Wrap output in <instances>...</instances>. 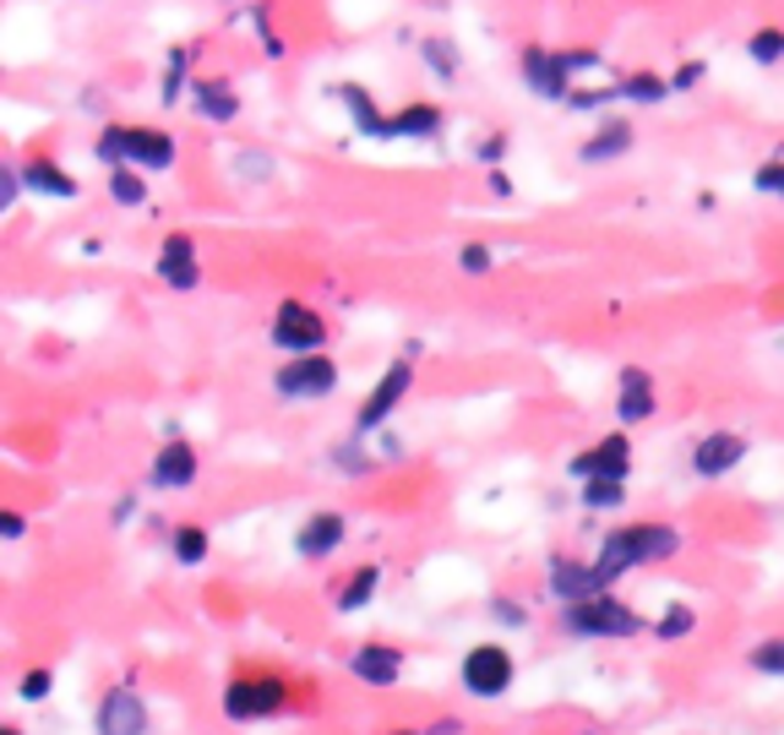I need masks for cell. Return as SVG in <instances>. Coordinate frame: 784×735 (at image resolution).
Wrapping results in <instances>:
<instances>
[{
    "label": "cell",
    "instance_id": "5bb4252c",
    "mask_svg": "<svg viewBox=\"0 0 784 735\" xmlns=\"http://www.w3.org/2000/svg\"><path fill=\"white\" fill-rule=\"evenodd\" d=\"M343 534H349V518H343V512H316V518H306V529L295 534V551H300L306 562H321V556H332V551L343 545Z\"/></svg>",
    "mask_w": 784,
    "mask_h": 735
},
{
    "label": "cell",
    "instance_id": "cb8c5ba5",
    "mask_svg": "<svg viewBox=\"0 0 784 735\" xmlns=\"http://www.w3.org/2000/svg\"><path fill=\"white\" fill-rule=\"evenodd\" d=\"M664 93H675L670 77H654V71H632V77H622V99H632V104H659Z\"/></svg>",
    "mask_w": 784,
    "mask_h": 735
},
{
    "label": "cell",
    "instance_id": "ba28073f",
    "mask_svg": "<svg viewBox=\"0 0 784 735\" xmlns=\"http://www.w3.org/2000/svg\"><path fill=\"white\" fill-rule=\"evenodd\" d=\"M567 474L572 479H627L632 474V441L627 431H611V437H600L594 446H583L572 463H567Z\"/></svg>",
    "mask_w": 784,
    "mask_h": 735
},
{
    "label": "cell",
    "instance_id": "52a82bcc",
    "mask_svg": "<svg viewBox=\"0 0 784 735\" xmlns=\"http://www.w3.org/2000/svg\"><path fill=\"white\" fill-rule=\"evenodd\" d=\"M284 703H289V687L279 676H240L224 692V714L229 720H262V714H279Z\"/></svg>",
    "mask_w": 784,
    "mask_h": 735
},
{
    "label": "cell",
    "instance_id": "9a60e30c",
    "mask_svg": "<svg viewBox=\"0 0 784 735\" xmlns=\"http://www.w3.org/2000/svg\"><path fill=\"white\" fill-rule=\"evenodd\" d=\"M158 279L174 284V290H196V284H202L191 235H169V240H163V251H158Z\"/></svg>",
    "mask_w": 784,
    "mask_h": 735
},
{
    "label": "cell",
    "instance_id": "1f68e13d",
    "mask_svg": "<svg viewBox=\"0 0 784 735\" xmlns=\"http://www.w3.org/2000/svg\"><path fill=\"white\" fill-rule=\"evenodd\" d=\"M22 191H27V185H22V163H5V169H0V213H11Z\"/></svg>",
    "mask_w": 784,
    "mask_h": 735
},
{
    "label": "cell",
    "instance_id": "f35d334b",
    "mask_svg": "<svg viewBox=\"0 0 784 735\" xmlns=\"http://www.w3.org/2000/svg\"><path fill=\"white\" fill-rule=\"evenodd\" d=\"M44 692H49V670H33V676L22 681V698H33V703H38Z\"/></svg>",
    "mask_w": 784,
    "mask_h": 735
},
{
    "label": "cell",
    "instance_id": "484cf974",
    "mask_svg": "<svg viewBox=\"0 0 784 735\" xmlns=\"http://www.w3.org/2000/svg\"><path fill=\"white\" fill-rule=\"evenodd\" d=\"M747 55H752L758 66H780L784 60V27H774V22H769V27H758V33L747 38Z\"/></svg>",
    "mask_w": 784,
    "mask_h": 735
},
{
    "label": "cell",
    "instance_id": "6da1fadb",
    "mask_svg": "<svg viewBox=\"0 0 784 735\" xmlns=\"http://www.w3.org/2000/svg\"><path fill=\"white\" fill-rule=\"evenodd\" d=\"M675 529H664V523H632V529H616V534H605V545H600V556L589 562L594 567V578L600 588H611L622 573L632 567H643V562H664V556H675Z\"/></svg>",
    "mask_w": 784,
    "mask_h": 735
},
{
    "label": "cell",
    "instance_id": "9c48e42d",
    "mask_svg": "<svg viewBox=\"0 0 784 735\" xmlns=\"http://www.w3.org/2000/svg\"><path fill=\"white\" fill-rule=\"evenodd\" d=\"M464 687L474 698H501L512 687V654L501 643H474L464 654Z\"/></svg>",
    "mask_w": 784,
    "mask_h": 735
},
{
    "label": "cell",
    "instance_id": "7a4b0ae2",
    "mask_svg": "<svg viewBox=\"0 0 784 735\" xmlns=\"http://www.w3.org/2000/svg\"><path fill=\"white\" fill-rule=\"evenodd\" d=\"M93 152L110 169H169L174 163V137L158 132V126H104Z\"/></svg>",
    "mask_w": 784,
    "mask_h": 735
},
{
    "label": "cell",
    "instance_id": "4316f807",
    "mask_svg": "<svg viewBox=\"0 0 784 735\" xmlns=\"http://www.w3.org/2000/svg\"><path fill=\"white\" fill-rule=\"evenodd\" d=\"M376 584H382V573H376V567H360V573L343 584L338 604H343V610H365V604H371V593H376Z\"/></svg>",
    "mask_w": 784,
    "mask_h": 735
},
{
    "label": "cell",
    "instance_id": "ab89813d",
    "mask_svg": "<svg viewBox=\"0 0 784 735\" xmlns=\"http://www.w3.org/2000/svg\"><path fill=\"white\" fill-rule=\"evenodd\" d=\"M501 147H507V137H485V143H474V158H485V163L496 169V158H501Z\"/></svg>",
    "mask_w": 784,
    "mask_h": 735
},
{
    "label": "cell",
    "instance_id": "603a6c76",
    "mask_svg": "<svg viewBox=\"0 0 784 735\" xmlns=\"http://www.w3.org/2000/svg\"><path fill=\"white\" fill-rule=\"evenodd\" d=\"M420 60L436 71V82H458V44H453L447 33H431V38H420Z\"/></svg>",
    "mask_w": 784,
    "mask_h": 735
},
{
    "label": "cell",
    "instance_id": "83f0119b",
    "mask_svg": "<svg viewBox=\"0 0 784 735\" xmlns=\"http://www.w3.org/2000/svg\"><path fill=\"white\" fill-rule=\"evenodd\" d=\"M110 196H115L121 207H137V202L148 196V185H143L137 169H110Z\"/></svg>",
    "mask_w": 784,
    "mask_h": 735
},
{
    "label": "cell",
    "instance_id": "3957f363",
    "mask_svg": "<svg viewBox=\"0 0 784 735\" xmlns=\"http://www.w3.org/2000/svg\"><path fill=\"white\" fill-rule=\"evenodd\" d=\"M518 71L529 82V93L550 99V104H567L572 88H578V66H572V49H545V44H529L518 55Z\"/></svg>",
    "mask_w": 784,
    "mask_h": 735
},
{
    "label": "cell",
    "instance_id": "e0dca14e",
    "mask_svg": "<svg viewBox=\"0 0 784 735\" xmlns=\"http://www.w3.org/2000/svg\"><path fill=\"white\" fill-rule=\"evenodd\" d=\"M22 185L33 191V196H49V202H71L82 185H77V174H66L55 158H27L22 163Z\"/></svg>",
    "mask_w": 784,
    "mask_h": 735
},
{
    "label": "cell",
    "instance_id": "74e56055",
    "mask_svg": "<svg viewBox=\"0 0 784 735\" xmlns=\"http://www.w3.org/2000/svg\"><path fill=\"white\" fill-rule=\"evenodd\" d=\"M235 163H240L246 174H268V169H273V158H268V152H240Z\"/></svg>",
    "mask_w": 784,
    "mask_h": 735
},
{
    "label": "cell",
    "instance_id": "7402d4cb",
    "mask_svg": "<svg viewBox=\"0 0 784 735\" xmlns=\"http://www.w3.org/2000/svg\"><path fill=\"white\" fill-rule=\"evenodd\" d=\"M632 147V121H605L589 143H583V163H605V158H622Z\"/></svg>",
    "mask_w": 784,
    "mask_h": 735
},
{
    "label": "cell",
    "instance_id": "e575fe53",
    "mask_svg": "<svg viewBox=\"0 0 784 735\" xmlns=\"http://www.w3.org/2000/svg\"><path fill=\"white\" fill-rule=\"evenodd\" d=\"M703 77H708V66H703V60H686V66H675L670 88H675V93H692V88H697Z\"/></svg>",
    "mask_w": 784,
    "mask_h": 735
},
{
    "label": "cell",
    "instance_id": "44dd1931",
    "mask_svg": "<svg viewBox=\"0 0 784 735\" xmlns=\"http://www.w3.org/2000/svg\"><path fill=\"white\" fill-rule=\"evenodd\" d=\"M442 137V110L436 104H404L393 115V143H436Z\"/></svg>",
    "mask_w": 784,
    "mask_h": 735
},
{
    "label": "cell",
    "instance_id": "d6a6232c",
    "mask_svg": "<svg viewBox=\"0 0 784 735\" xmlns=\"http://www.w3.org/2000/svg\"><path fill=\"white\" fill-rule=\"evenodd\" d=\"M758 191H769V196H784V152H774L769 163H758Z\"/></svg>",
    "mask_w": 784,
    "mask_h": 735
},
{
    "label": "cell",
    "instance_id": "8fae6325",
    "mask_svg": "<svg viewBox=\"0 0 784 735\" xmlns=\"http://www.w3.org/2000/svg\"><path fill=\"white\" fill-rule=\"evenodd\" d=\"M741 457H747V437H736V431H708V437L692 446V474H697V479H719V474H730Z\"/></svg>",
    "mask_w": 784,
    "mask_h": 735
},
{
    "label": "cell",
    "instance_id": "d590c367",
    "mask_svg": "<svg viewBox=\"0 0 784 735\" xmlns=\"http://www.w3.org/2000/svg\"><path fill=\"white\" fill-rule=\"evenodd\" d=\"M681 632H692V604H675V610L659 621V637H681Z\"/></svg>",
    "mask_w": 784,
    "mask_h": 735
},
{
    "label": "cell",
    "instance_id": "8d00e7d4",
    "mask_svg": "<svg viewBox=\"0 0 784 735\" xmlns=\"http://www.w3.org/2000/svg\"><path fill=\"white\" fill-rule=\"evenodd\" d=\"M458 262H464L469 273H485V268H490V246H464V257H458Z\"/></svg>",
    "mask_w": 784,
    "mask_h": 735
},
{
    "label": "cell",
    "instance_id": "f546056e",
    "mask_svg": "<svg viewBox=\"0 0 784 735\" xmlns=\"http://www.w3.org/2000/svg\"><path fill=\"white\" fill-rule=\"evenodd\" d=\"M174 556H180L185 567H196V562L207 556V534H202V529H174Z\"/></svg>",
    "mask_w": 784,
    "mask_h": 735
},
{
    "label": "cell",
    "instance_id": "ac0fdd59",
    "mask_svg": "<svg viewBox=\"0 0 784 735\" xmlns=\"http://www.w3.org/2000/svg\"><path fill=\"white\" fill-rule=\"evenodd\" d=\"M349 670H354L360 681H371V687H393V681H398V670H404V654H398V648H387V643H365V648H354Z\"/></svg>",
    "mask_w": 784,
    "mask_h": 735
},
{
    "label": "cell",
    "instance_id": "836d02e7",
    "mask_svg": "<svg viewBox=\"0 0 784 735\" xmlns=\"http://www.w3.org/2000/svg\"><path fill=\"white\" fill-rule=\"evenodd\" d=\"M251 27L262 33V44H268V60H284V38L273 33V22H268V5H257V11H251Z\"/></svg>",
    "mask_w": 784,
    "mask_h": 735
},
{
    "label": "cell",
    "instance_id": "d6986e66",
    "mask_svg": "<svg viewBox=\"0 0 784 735\" xmlns=\"http://www.w3.org/2000/svg\"><path fill=\"white\" fill-rule=\"evenodd\" d=\"M616 415H622V426H637V420H648V415H654V376H648L643 365H627V371H622Z\"/></svg>",
    "mask_w": 784,
    "mask_h": 735
},
{
    "label": "cell",
    "instance_id": "d4e9b609",
    "mask_svg": "<svg viewBox=\"0 0 784 735\" xmlns=\"http://www.w3.org/2000/svg\"><path fill=\"white\" fill-rule=\"evenodd\" d=\"M185 71H191V49L180 44V49H169V60H163V88H158V99H163V104H174V99L191 88V77H185Z\"/></svg>",
    "mask_w": 784,
    "mask_h": 735
},
{
    "label": "cell",
    "instance_id": "277c9868",
    "mask_svg": "<svg viewBox=\"0 0 784 735\" xmlns=\"http://www.w3.org/2000/svg\"><path fill=\"white\" fill-rule=\"evenodd\" d=\"M567 626L583 632V637H632V632H643V621L632 615V604H622L611 588L594 593V599L567 604Z\"/></svg>",
    "mask_w": 784,
    "mask_h": 735
},
{
    "label": "cell",
    "instance_id": "4fadbf2b",
    "mask_svg": "<svg viewBox=\"0 0 784 735\" xmlns=\"http://www.w3.org/2000/svg\"><path fill=\"white\" fill-rule=\"evenodd\" d=\"M99 735H148V703L132 687H115L99 709Z\"/></svg>",
    "mask_w": 784,
    "mask_h": 735
},
{
    "label": "cell",
    "instance_id": "ffe728a7",
    "mask_svg": "<svg viewBox=\"0 0 784 735\" xmlns=\"http://www.w3.org/2000/svg\"><path fill=\"white\" fill-rule=\"evenodd\" d=\"M191 99H196V115H202V121H218V126H229V121L240 115V99H235V88H229V82H218V77H196V82H191Z\"/></svg>",
    "mask_w": 784,
    "mask_h": 735
},
{
    "label": "cell",
    "instance_id": "4dcf8cb0",
    "mask_svg": "<svg viewBox=\"0 0 784 735\" xmlns=\"http://www.w3.org/2000/svg\"><path fill=\"white\" fill-rule=\"evenodd\" d=\"M752 665H758V670H769V676H784V637L758 643V648H752Z\"/></svg>",
    "mask_w": 784,
    "mask_h": 735
},
{
    "label": "cell",
    "instance_id": "7c38bea8",
    "mask_svg": "<svg viewBox=\"0 0 784 735\" xmlns=\"http://www.w3.org/2000/svg\"><path fill=\"white\" fill-rule=\"evenodd\" d=\"M332 99L349 110V121H354L365 137L393 143V115H382V110H376V99H371V88H365V82H338V88H332Z\"/></svg>",
    "mask_w": 784,
    "mask_h": 735
},
{
    "label": "cell",
    "instance_id": "8992f818",
    "mask_svg": "<svg viewBox=\"0 0 784 735\" xmlns=\"http://www.w3.org/2000/svg\"><path fill=\"white\" fill-rule=\"evenodd\" d=\"M409 387H414V360H393V365L376 376L371 398L360 404V415H354V437H371L382 420H393V409L409 398Z\"/></svg>",
    "mask_w": 784,
    "mask_h": 735
},
{
    "label": "cell",
    "instance_id": "f1b7e54d",
    "mask_svg": "<svg viewBox=\"0 0 784 735\" xmlns=\"http://www.w3.org/2000/svg\"><path fill=\"white\" fill-rule=\"evenodd\" d=\"M622 501H627V485H622V479H589V485H583V507H594V512L622 507Z\"/></svg>",
    "mask_w": 784,
    "mask_h": 735
},
{
    "label": "cell",
    "instance_id": "2e32d148",
    "mask_svg": "<svg viewBox=\"0 0 784 735\" xmlns=\"http://www.w3.org/2000/svg\"><path fill=\"white\" fill-rule=\"evenodd\" d=\"M196 479V446L191 441H163L158 446V457H154V485L158 490H185Z\"/></svg>",
    "mask_w": 784,
    "mask_h": 735
},
{
    "label": "cell",
    "instance_id": "5b68a950",
    "mask_svg": "<svg viewBox=\"0 0 784 735\" xmlns=\"http://www.w3.org/2000/svg\"><path fill=\"white\" fill-rule=\"evenodd\" d=\"M273 343L284 349V354H321V343H327V321L316 316L306 299H279V310H273Z\"/></svg>",
    "mask_w": 784,
    "mask_h": 735
},
{
    "label": "cell",
    "instance_id": "30bf717a",
    "mask_svg": "<svg viewBox=\"0 0 784 735\" xmlns=\"http://www.w3.org/2000/svg\"><path fill=\"white\" fill-rule=\"evenodd\" d=\"M273 387H279L284 398H332L338 365H332L327 354H300V360H289V365L273 376Z\"/></svg>",
    "mask_w": 784,
    "mask_h": 735
}]
</instances>
